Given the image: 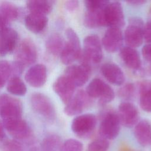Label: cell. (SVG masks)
<instances>
[{
    "instance_id": "obj_1",
    "label": "cell",
    "mask_w": 151,
    "mask_h": 151,
    "mask_svg": "<svg viewBox=\"0 0 151 151\" xmlns=\"http://www.w3.org/2000/svg\"><path fill=\"white\" fill-rule=\"evenodd\" d=\"M67 41L60 54L63 64L70 65L74 61L79 59L81 54V47L78 36L71 28L65 31Z\"/></svg>"
},
{
    "instance_id": "obj_2",
    "label": "cell",
    "mask_w": 151,
    "mask_h": 151,
    "mask_svg": "<svg viewBox=\"0 0 151 151\" xmlns=\"http://www.w3.org/2000/svg\"><path fill=\"white\" fill-rule=\"evenodd\" d=\"M103 58L101 42L96 34L86 36L83 41V48L80 56L81 63L97 64Z\"/></svg>"
},
{
    "instance_id": "obj_3",
    "label": "cell",
    "mask_w": 151,
    "mask_h": 151,
    "mask_svg": "<svg viewBox=\"0 0 151 151\" xmlns=\"http://www.w3.org/2000/svg\"><path fill=\"white\" fill-rule=\"evenodd\" d=\"M86 92L90 98L98 99L101 104L111 102L114 98V91L113 88L103 80L96 78L88 84Z\"/></svg>"
},
{
    "instance_id": "obj_4",
    "label": "cell",
    "mask_w": 151,
    "mask_h": 151,
    "mask_svg": "<svg viewBox=\"0 0 151 151\" xmlns=\"http://www.w3.org/2000/svg\"><path fill=\"white\" fill-rule=\"evenodd\" d=\"M144 22L142 18L139 17L129 18L123 35L124 41L127 46L135 48L142 45L144 40Z\"/></svg>"
},
{
    "instance_id": "obj_5",
    "label": "cell",
    "mask_w": 151,
    "mask_h": 151,
    "mask_svg": "<svg viewBox=\"0 0 151 151\" xmlns=\"http://www.w3.org/2000/svg\"><path fill=\"white\" fill-rule=\"evenodd\" d=\"M30 104L33 110L49 122L55 119V107L50 99L41 93H34L30 97Z\"/></svg>"
},
{
    "instance_id": "obj_6",
    "label": "cell",
    "mask_w": 151,
    "mask_h": 151,
    "mask_svg": "<svg viewBox=\"0 0 151 151\" xmlns=\"http://www.w3.org/2000/svg\"><path fill=\"white\" fill-rule=\"evenodd\" d=\"M97 125L96 116L91 113L80 114L72 121L71 128L73 132L80 138H87L94 132Z\"/></svg>"
},
{
    "instance_id": "obj_7",
    "label": "cell",
    "mask_w": 151,
    "mask_h": 151,
    "mask_svg": "<svg viewBox=\"0 0 151 151\" xmlns=\"http://www.w3.org/2000/svg\"><path fill=\"white\" fill-rule=\"evenodd\" d=\"M23 112L21 101L10 95H0V117L2 120L21 118Z\"/></svg>"
},
{
    "instance_id": "obj_8",
    "label": "cell",
    "mask_w": 151,
    "mask_h": 151,
    "mask_svg": "<svg viewBox=\"0 0 151 151\" xmlns=\"http://www.w3.org/2000/svg\"><path fill=\"white\" fill-rule=\"evenodd\" d=\"M37 57V47L29 38H25L19 43L15 54V61L24 67L34 64Z\"/></svg>"
},
{
    "instance_id": "obj_9",
    "label": "cell",
    "mask_w": 151,
    "mask_h": 151,
    "mask_svg": "<svg viewBox=\"0 0 151 151\" xmlns=\"http://www.w3.org/2000/svg\"><path fill=\"white\" fill-rule=\"evenodd\" d=\"M120 122L117 114L109 111L103 117L99 126V133L102 138L113 140L119 134Z\"/></svg>"
},
{
    "instance_id": "obj_10",
    "label": "cell",
    "mask_w": 151,
    "mask_h": 151,
    "mask_svg": "<svg viewBox=\"0 0 151 151\" xmlns=\"http://www.w3.org/2000/svg\"><path fill=\"white\" fill-rule=\"evenodd\" d=\"M105 26L121 28L125 24L122 4L118 1L109 2L104 8Z\"/></svg>"
},
{
    "instance_id": "obj_11",
    "label": "cell",
    "mask_w": 151,
    "mask_h": 151,
    "mask_svg": "<svg viewBox=\"0 0 151 151\" xmlns=\"http://www.w3.org/2000/svg\"><path fill=\"white\" fill-rule=\"evenodd\" d=\"M91 73V65L81 63L80 65L68 66L65 70L64 75L68 77L77 87L84 85L89 79Z\"/></svg>"
},
{
    "instance_id": "obj_12",
    "label": "cell",
    "mask_w": 151,
    "mask_h": 151,
    "mask_svg": "<svg viewBox=\"0 0 151 151\" xmlns=\"http://www.w3.org/2000/svg\"><path fill=\"white\" fill-rule=\"evenodd\" d=\"M5 129L17 140H23L28 139L31 132L27 123L22 117L2 120Z\"/></svg>"
},
{
    "instance_id": "obj_13",
    "label": "cell",
    "mask_w": 151,
    "mask_h": 151,
    "mask_svg": "<svg viewBox=\"0 0 151 151\" xmlns=\"http://www.w3.org/2000/svg\"><path fill=\"white\" fill-rule=\"evenodd\" d=\"M91 99L88 97L86 91L78 90L65 104L64 111L68 116H73L80 114L84 109L91 103Z\"/></svg>"
},
{
    "instance_id": "obj_14",
    "label": "cell",
    "mask_w": 151,
    "mask_h": 151,
    "mask_svg": "<svg viewBox=\"0 0 151 151\" xmlns=\"http://www.w3.org/2000/svg\"><path fill=\"white\" fill-rule=\"evenodd\" d=\"M117 116L120 124L127 127H132L136 125L139 118L137 107L128 101H124L119 104Z\"/></svg>"
},
{
    "instance_id": "obj_15",
    "label": "cell",
    "mask_w": 151,
    "mask_h": 151,
    "mask_svg": "<svg viewBox=\"0 0 151 151\" xmlns=\"http://www.w3.org/2000/svg\"><path fill=\"white\" fill-rule=\"evenodd\" d=\"M123 40V34L120 28L109 27L103 37L101 44L107 51L114 52L122 48Z\"/></svg>"
},
{
    "instance_id": "obj_16",
    "label": "cell",
    "mask_w": 151,
    "mask_h": 151,
    "mask_svg": "<svg viewBox=\"0 0 151 151\" xmlns=\"http://www.w3.org/2000/svg\"><path fill=\"white\" fill-rule=\"evenodd\" d=\"M52 88L63 103L66 104L73 97L76 87L68 77L63 75L56 79Z\"/></svg>"
},
{
    "instance_id": "obj_17",
    "label": "cell",
    "mask_w": 151,
    "mask_h": 151,
    "mask_svg": "<svg viewBox=\"0 0 151 151\" xmlns=\"http://www.w3.org/2000/svg\"><path fill=\"white\" fill-rule=\"evenodd\" d=\"M47 78V69L42 64L31 66L25 74V80L31 86L38 88L43 86Z\"/></svg>"
},
{
    "instance_id": "obj_18",
    "label": "cell",
    "mask_w": 151,
    "mask_h": 151,
    "mask_svg": "<svg viewBox=\"0 0 151 151\" xmlns=\"http://www.w3.org/2000/svg\"><path fill=\"white\" fill-rule=\"evenodd\" d=\"M109 2L99 7L86 8V12L84 17V24L86 27L95 28L105 26L104 11Z\"/></svg>"
},
{
    "instance_id": "obj_19",
    "label": "cell",
    "mask_w": 151,
    "mask_h": 151,
    "mask_svg": "<svg viewBox=\"0 0 151 151\" xmlns=\"http://www.w3.org/2000/svg\"><path fill=\"white\" fill-rule=\"evenodd\" d=\"M18 39V32L14 29L6 27L0 33V57L12 52Z\"/></svg>"
},
{
    "instance_id": "obj_20",
    "label": "cell",
    "mask_w": 151,
    "mask_h": 151,
    "mask_svg": "<svg viewBox=\"0 0 151 151\" xmlns=\"http://www.w3.org/2000/svg\"><path fill=\"white\" fill-rule=\"evenodd\" d=\"M101 72L104 77L110 83L120 86L125 80L124 74L122 69L116 64L107 63L102 65Z\"/></svg>"
},
{
    "instance_id": "obj_21",
    "label": "cell",
    "mask_w": 151,
    "mask_h": 151,
    "mask_svg": "<svg viewBox=\"0 0 151 151\" xmlns=\"http://www.w3.org/2000/svg\"><path fill=\"white\" fill-rule=\"evenodd\" d=\"M120 56L124 64L134 70H140L142 66L141 59L138 51L134 48L126 46L120 50Z\"/></svg>"
},
{
    "instance_id": "obj_22",
    "label": "cell",
    "mask_w": 151,
    "mask_h": 151,
    "mask_svg": "<svg viewBox=\"0 0 151 151\" xmlns=\"http://www.w3.org/2000/svg\"><path fill=\"white\" fill-rule=\"evenodd\" d=\"M134 135L142 146L146 147L151 144V124L146 120L138 122L134 129Z\"/></svg>"
},
{
    "instance_id": "obj_23",
    "label": "cell",
    "mask_w": 151,
    "mask_h": 151,
    "mask_svg": "<svg viewBox=\"0 0 151 151\" xmlns=\"http://www.w3.org/2000/svg\"><path fill=\"white\" fill-rule=\"evenodd\" d=\"M47 15L29 12L25 18V25L27 28L34 33H40L42 31L48 24Z\"/></svg>"
},
{
    "instance_id": "obj_24",
    "label": "cell",
    "mask_w": 151,
    "mask_h": 151,
    "mask_svg": "<svg viewBox=\"0 0 151 151\" xmlns=\"http://www.w3.org/2000/svg\"><path fill=\"white\" fill-rule=\"evenodd\" d=\"M19 15L18 8L10 2L0 3V18L6 24L16 20Z\"/></svg>"
},
{
    "instance_id": "obj_25",
    "label": "cell",
    "mask_w": 151,
    "mask_h": 151,
    "mask_svg": "<svg viewBox=\"0 0 151 151\" xmlns=\"http://www.w3.org/2000/svg\"><path fill=\"white\" fill-rule=\"evenodd\" d=\"M139 103L142 109L151 112V81H144L139 86Z\"/></svg>"
},
{
    "instance_id": "obj_26",
    "label": "cell",
    "mask_w": 151,
    "mask_h": 151,
    "mask_svg": "<svg viewBox=\"0 0 151 151\" xmlns=\"http://www.w3.org/2000/svg\"><path fill=\"white\" fill-rule=\"evenodd\" d=\"M27 8L30 12L47 15L52 9V2L46 0H31L26 3Z\"/></svg>"
},
{
    "instance_id": "obj_27",
    "label": "cell",
    "mask_w": 151,
    "mask_h": 151,
    "mask_svg": "<svg viewBox=\"0 0 151 151\" xmlns=\"http://www.w3.org/2000/svg\"><path fill=\"white\" fill-rule=\"evenodd\" d=\"M64 44V40L60 34L53 33L47 39L45 47L51 54L53 55H58L60 54Z\"/></svg>"
},
{
    "instance_id": "obj_28",
    "label": "cell",
    "mask_w": 151,
    "mask_h": 151,
    "mask_svg": "<svg viewBox=\"0 0 151 151\" xmlns=\"http://www.w3.org/2000/svg\"><path fill=\"white\" fill-rule=\"evenodd\" d=\"M6 89L9 93L18 96H24L27 90L24 82L17 76H13L8 80Z\"/></svg>"
},
{
    "instance_id": "obj_29",
    "label": "cell",
    "mask_w": 151,
    "mask_h": 151,
    "mask_svg": "<svg viewBox=\"0 0 151 151\" xmlns=\"http://www.w3.org/2000/svg\"><path fill=\"white\" fill-rule=\"evenodd\" d=\"M62 144L61 139L58 135L51 134L44 138L40 149L41 151H58L60 150Z\"/></svg>"
},
{
    "instance_id": "obj_30",
    "label": "cell",
    "mask_w": 151,
    "mask_h": 151,
    "mask_svg": "<svg viewBox=\"0 0 151 151\" xmlns=\"http://www.w3.org/2000/svg\"><path fill=\"white\" fill-rule=\"evenodd\" d=\"M12 74L11 64L7 61L0 60V89L4 86Z\"/></svg>"
},
{
    "instance_id": "obj_31",
    "label": "cell",
    "mask_w": 151,
    "mask_h": 151,
    "mask_svg": "<svg viewBox=\"0 0 151 151\" xmlns=\"http://www.w3.org/2000/svg\"><path fill=\"white\" fill-rule=\"evenodd\" d=\"M109 147L108 140L104 138H99L90 142L87 149V151H107Z\"/></svg>"
},
{
    "instance_id": "obj_32",
    "label": "cell",
    "mask_w": 151,
    "mask_h": 151,
    "mask_svg": "<svg viewBox=\"0 0 151 151\" xmlns=\"http://www.w3.org/2000/svg\"><path fill=\"white\" fill-rule=\"evenodd\" d=\"M135 92V87L133 83H129L122 86L117 91L118 96L124 100H130Z\"/></svg>"
},
{
    "instance_id": "obj_33",
    "label": "cell",
    "mask_w": 151,
    "mask_h": 151,
    "mask_svg": "<svg viewBox=\"0 0 151 151\" xmlns=\"http://www.w3.org/2000/svg\"><path fill=\"white\" fill-rule=\"evenodd\" d=\"M60 151H83L82 143L74 139H68L63 143Z\"/></svg>"
},
{
    "instance_id": "obj_34",
    "label": "cell",
    "mask_w": 151,
    "mask_h": 151,
    "mask_svg": "<svg viewBox=\"0 0 151 151\" xmlns=\"http://www.w3.org/2000/svg\"><path fill=\"white\" fill-rule=\"evenodd\" d=\"M3 147L5 151H23L21 143L17 140H8L4 142Z\"/></svg>"
},
{
    "instance_id": "obj_35",
    "label": "cell",
    "mask_w": 151,
    "mask_h": 151,
    "mask_svg": "<svg viewBox=\"0 0 151 151\" xmlns=\"http://www.w3.org/2000/svg\"><path fill=\"white\" fill-rule=\"evenodd\" d=\"M142 54L144 59L151 64V44H146L142 47Z\"/></svg>"
},
{
    "instance_id": "obj_36",
    "label": "cell",
    "mask_w": 151,
    "mask_h": 151,
    "mask_svg": "<svg viewBox=\"0 0 151 151\" xmlns=\"http://www.w3.org/2000/svg\"><path fill=\"white\" fill-rule=\"evenodd\" d=\"M143 39L147 42L151 44V23L147 22L143 29Z\"/></svg>"
},
{
    "instance_id": "obj_37",
    "label": "cell",
    "mask_w": 151,
    "mask_h": 151,
    "mask_svg": "<svg viewBox=\"0 0 151 151\" xmlns=\"http://www.w3.org/2000/svg\"><path fill=\"white\" fill-rule=\"evenodd\" d=\"M79 5V2L78 1L71 0L68 1L65 3V8L68 11H73L76 10Z\"/></svg>"
},
{
    "instance_id": "obj_38",
    "label": "cell",
    "mask_w": 151,
    "mask_h": 151,
    "mask_svg": "<svg viewBox=\"0 0 151 151\" xmlns=\"http://www.w3.org/2000/svg\"><path fill=\"white\" fill-rule=\"evenodd\" d=\"M126 2L132 5L139 6V5H142L145 4L146 2V1H143V0H134V1L133 0V1H126Z\"/></svg>"
},
{
    "instance_id": "obj_39",
    "label": "cell",
    "mask_w": 151,
    "mask_h": 151,
    "mask_svg": "<svg viewBox=\"0 0 151 151\" xmlns=\"http://www.w3.org/2000/svg\"><path fill=\"white\" fill-rule=\"evenodd\" d=\"M5 127L2 120L0 119V140H2L5 137Z\"/></svg>"
},
{
    "instance_id": "obj_40",
    "label": "cell",
    "mask_w": 151,
    "mask_h": 151,
    "mask_svg": "<svg viewBox=\"0 0 151 151\" xmlns=\"http://www.w3.org/2000/svg\"><path fill=\"white\" fill-rule=\"evenodd\" d=\"M119 151H134L133 149H132L130 147H129L127 145H123L120 146Z\"/></svg>"
},
{
    "instance_id": "obj_41",
    "label": "cell",
    "mask_w": 151,
    "mask_h": 151,
    "mask_svg": "<svg viewBox=\"0 0 151 151\" xmlns=\"http://www.w3.org/2000/svg\"><path fill=\"white\" fill-rule=\"evenodd\" d=\"M7 27V24L5 23L1 18H0V33L2 32Z\"/></svg>"
},
{
    "instance_id": "obj_42",
    "label": "cell",
    "mask_w": 151,
    "mask_h": 151,
    "mask_svg": "<svg viewBox=\"0 0 151 151\" xmlns=\"http://www.w3.org/2000/svg\"><path fill=\"white\" fill-rule=\"evenodd\" d=\"M28 151H41V149L37 147H31Z\"/></svg>"
},
{
    "instance_id": "obj_43",
    "label": "cell",
    "mask_w": 151,
    "mask_h": 151,
    "mask_svg": "<svg viewBox=\"0 0 151 151\" xmlns=\"http://www.w3.org/2000/svg\"><path fill=\"white\" fill-rule=\"evenodd\" d=\"M149 14H150V18H149V19L147 20V22L151 23V9H150V12H149Z\"/></svg>"
}]
</instances>
